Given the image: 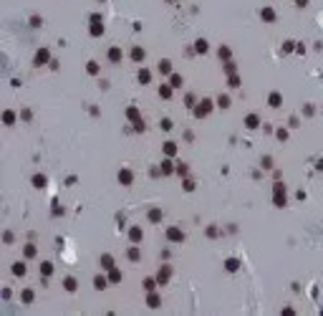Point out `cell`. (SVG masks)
I'll return each instance as SVG.
<instances>
[{
    "instance_id": "d4e9b609",
    "label": "cell",
    "mask_w": 323,
    "mask_h": 316,
    "mask_svg": "<svg viewBox=\"0 0 323 316\" xmlns=\"http://www.w3.org/2000/svg\"><path fill=\"white\" fill-rule=\"evenodd\" d=\"M220 56L222 58H230V48H220Z\"/></svg>"
},
{
    "instance_id": "9c48e42d",
    "label": "cell",
    "mask_w": 323,
    "mask_h": 316,
    "mask_svg": "<svg viewBox=\"0 0 323 316\" xmlns=\"http://www.w3.org/2000/svg\"><path fill=\"white\" fill-rule=\"evenodd\" d=\"M131 58H134V61H141V58H144V51H141V48H134V51H131Z\"/></svg>"
},
{
    "instance_id": "8fae6325",
    "label": "cell",
    "mask_w": 323,
    "mask_h": 316,
    "mask_svg": "<svg viewBox=\"0 0 323 316\" xmlns=\"http://www.w3.org/2000/svg\"><path fill=\"white\" fill-rule=\"evenodd\" d=\"M164 152H167V154L172 157V154H174V152H177V147H174V144H172V142H167V144H164Z\"/></svg>"
},
{
    "instance_id": "4316f807",
    "label": "cell",
    "mask_w": 323,
    "mask_h": 316,
    "mask_svg": "<svg viewBox=\"0 0 323 316\" xmlns=\"http://www.w3.org/2000/svg\"><path fill=\"white\" fill-rule=\"evenodd\" d=\"M66 288H71V291L76 288V281H73V278H68V281H66Z\"/></svg>"
},
{
    "instance_id": "5b68a950",
    "label": "cell",
    "mask_w": 323,
    "mask_h": 316,
    "mask_svg": "<svg viewBox=\"0 0 323 316\" xmlns=\"http://www.w3.org/2000/svg\"><path fill=\"white\" fill-rule=\"evenodd\" d=\"M129 235H131V240H134V243H139V240H141V230H139V228H131V233H129Z\"/></svg>"
},
{
    "instance_id": "ac0fdd59",
    "label": "cell",
    "mask_w": 323,
    "mask_h": 316,
    "mask_svg": "<svg viewBox=\"0 0 323 316\" xmlns=\"http://www.w3.org/2000/svg\"><path fill=\"white\" fill-rule=\"evenodd\" d=\"M33 185H35V187H40V185H46V177H40V175H38V177H33Z\"/></svg>"
},
{
    "instance_id": "7402d4cb",
    "label": "cell",
    "mask_w": 323,
    "mask_h": 316,
    "mask_svg": "<svg viewBox=\"0 0 323 316\" xmlns=\"http://www.w3.org/2000/svg\"><path fill=\"white\" fill-rule=\"evenodd\" d=\"M126 114H129V119H134V121H136V119H139V111H136V109H129Z\"/></svg>"
},
{
    "instance_id": "52a82bcc",
    "label": "cell",
    "mask_w": 323,
    "mask_h": 316,
    "mask_svg": "<svg viewBox=\"0 0 323 316\" xmlns=\"http://www.w3.org/2000/svg\"><path fill=\"white\" fill-rule=\"evenodd\" d=\"M159 71H162V74H169V71H172V63H169V61H159Z\"/></svg>"
},
{
    "instance_id": "e0dca14e",
    "label": "cell",
    "mask_w": 323,
    "mask_h": 316,
    "mask_svg": "<svg viewBox=\"0 0 323 316\" xmlns=\"http://www.w3.org/2000/svg\"><path fill=\"white\" fill-rule=\"evenodd\" d=\"M263 18H265V20H273V18H275V13H273L270 8H265V10H263Z\"/></svg>"
},
{
    "instance_id": "277c9868",
    "label": "cell",
    "mask_w": 323,
    "mask_h": 316,
    "mask_svg": "<svg viewBox=\"0 0 323 316\" xmlns=\"http://www.w3.org/2000/svg\"><path fill=\"white\" fill-rule=\"evenodd\" d=\"M182 238H184V235L179 233L177 228H172V230H169V240H182Z\"/></svg>"
},
{
    "instance_id": "44dd1931",
    "label": "cell",
    "mask_w": 323,
    "mask_h": 316,
    "mask_svg": "<svg viewBox=\"0 0 323 316\" xmlns=\"http://www.w3.org/2000/svg\"><path fill=\"white\" fill-rule=\"evenodd\" d=\"M94 283H96V288H104V286H106V278H101V276H99Z\"/></svg>"
},
{
    "instance_id": "3957f363",
    "label": "cell",
    "mask_w": 323,
    "mask_h": 316,
    "mask_svg": "<svg viewBox=\"0 0 323 316\" xmlns=\"http://www.w3.org/2000/svg\"><path fill=\"white\" fill-rule=\"evenodd\" d=\"M13 273L15 276H25V265L23 263H13Z\"/></svg>"
},
{
    "instance_id": "7c38bea8",
    "label": "cell",
    "mask_w": 323,
    "mask_h": 316,
    "mask_svg": "<svg viewBox=\"0 0 323 316\" xmlns=\"http://www.w3.org/2000/svg\"><path fill=\"white\" fill-rule=\"evenodd\" d=\"M197 53H207V41H197Z\"/></svg>"
},
{
    "instance_id": "5bb4252c",
    "label": "cell",
    "mask_w": 323,
    "mask_h": 316,
    "mask_svg": "<svg viewBox=\"0 0 323 316\" xmlns=\"http://www.w3.org/2000/svg\"><path fill=\"white\" fill-rule=\"evenodd\" d=\"M51 271H53V265H51V263H43V265H40V273L51 276Z\"/></svg>"
},
{
    "instance_id": "2e32d148",
    "label": "cell",
    "mask_w": 323,
    "mask_h": 316,
    "mask_svg": "<svg viewBox=\"0 0 323 316\" xmlns=\"http://www.w3.org/2000/svg\"><path fill=\"white\" fill-rule=\"evenodd\" d=\"M159 94H162L164 99H169V96H172V89H169V86H162V89H159Z\"/></svg>"
},
{
    "instance_id": "8992f818",
    "label": "cell",
    "mask_w": 323,
    "mask_h": 316,
    "mask_svg": "<svg viewBox=\"0 0 323 316\" xmlns=\"http://www.w3.org/2000/svg\"><path fill=\"white\" fill-rule=\"evenodd\" d=\"M48 61V51H38V56H35V63H46Z\"/></svg>"
},
{
    "instance_id": "603a6c76",
    "label": "cell",
    "mask_w": 323,
    "mask_h": 316,
    "mask_svg": "<svg viewBox=\"0 0 323 316\" xmlns=\"http://www.w3.org/2000/svg\"><path fill=\"white\" fill-rule=\"evenodd\" d=\"M270 104H273V106H278V104H280V96H278V94H273V96H270Z\"/></svg>"
},
{
    "instance_id": "d6986e66",
    "label": "cell",
    "mask_w": 323,
    "mask_h": 316,
    "mask_svg": "<svg viewBox=\"0 0 323 316\" xmlns=\"http://www.w3.org/2000/svg\"><path fill=\"white\" fill-rule=\"evenodd\" d=\"M101 263L106 265V268H111V265H114V261H111V255H104V258H101Z\"/></svg>"
},
{
    "instance_id": "30bf717a",
    "label": "cell",
    "mask_w": 323,
    "mask_h": 316,
    "mask_svg": "<svg viewBox=\"0 0 323 316\" xmlns=\"http://www.w3.org/2000/svg\"><path fill=\"white\" fill-rule=\"evenodd\" d=\"M149 78H152V76H149V71H139V81L141 84H149Z\"/></svg>"
},
{
    "instance_id": "4fadbf2b",
    "label": "cell",
    "mask_w": 323,
    "mask_h": 316,
    "mask_svg": "<svg viewBox=\"0 0 323 316\" xmlns=\"http://www.w3.org/2000/svg\"><path fill=\"white\" fill-rule=\"evenodd\" d=\"M109 58H111V61H119V58H121V51H119V48H111Z\"/></svg>"
},
{
    "instance_id": "cb8c5ba5",
    "label": "cell",
    "mask_w": 323,
    "mask_h": 316,
    "mask_svg": "<svg viewBox=\"0 0 323 316\" xmlns=\"http://www.w3.org/2000/svg\"><path fill=\"white\" fill-rule=\"evenodd\" d=\"M247 127H257V117H247Z\"/></svg>"
},
{
    "instance_id": "7a4b0ae2",
    "label": "cell",
    "mask_w": 323,
    "mask_h": 316,
    "mask_svg": "<svg viewBox=\"0 0 323 316\" xmlns=\"http://www.w3.org/2000/svg\"><path fill=\"white\" fill-rule=\"evenodd\" d=\"M157 281H159V283H167V281H169V268H162L159 276H157Z\"/></svg>"
},
{
    "instance_id": "484cf974",
    "label": "cell",
    "mask_w": 323,
    "mask_h": 316,
    "mask_svg": "<svg viewBox=\"0 0 323 316\" xmlns=\"http://www.w3.org/2000/svg\"><path fill=\"white\" fill-rule=\"evenodd\" d=\"M119 278H121V276H119V271H116V268H111V281H119Z\"/></svg>"
},
{
    "instance_id": "6da1fadb",
    "label": "cell",
    "mask_w": 323,
    "mask_h": 316,
    "mask_svg": "<svg viewBox=\"0 0 323 316\" xmlns=\"http://www.w3.org/2000/svg\"><path fill=\"white\" fill-rule=\"evenodd\" d=\"M210 111H212V101H207V99H205V101L197 106L195 114H197V117H205V114H210Z\"/></svg>"
},
{
    "instance_id": "ffe728a7",
    "label": "cell",
    "mask_w": 323,
    "mask_h": 316,
    "mask_svg": "<svg viewBox=\"0 0 323 316\" xmlns=\"http://www.w3.org/2000/svg\"><path fill=\"white\" fill-rule=\"evenodd\" d=\"M149 306H159V298H157V293H152V296H149Z\"/></svg>"
},
{
    "instance_id": "ba28073f",
    "label": "cell",
    "mask_w": 323,
    "mask_h": 316,
    "mask_svg": "<svg viewBox=\"0 0 323 316\" xmlns=\"http://www.w3.org/2000/svg\"><path fill=\"white\" fill-rule=\"evenodd\" d=\"M119 179H121V182H131V172H129V170H124V172H121V175H119Z\"/></svg>"
},
{
    "instance_id": "9a60e30c",
    "label": "cell",
    "mask_w": 323,
    "mask_h": 316,
    "mask_svg": "<svg viewBox=\"0 0 323 316\" xmlns=\"http://www.w3.org/2000/svg\"><path fill=\"white\" fill-rule=\"evenodd\" d=\"M101 31H104V28L99 25V20H94V28H91V33H94V35H101Z\"/></svg>"
}]
</instances>
